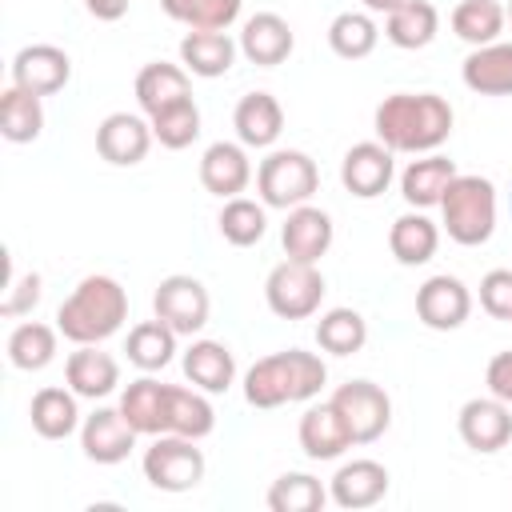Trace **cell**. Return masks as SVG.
Returning a JSON list of instances; mask_svg holds the SVG:
<instances>
[{"instance_id": "obj_3", "label": "cell", "mask_w": 512, "mask_h": 512, "mask_svg": "<svg viewBox=\"0 0 512 512\" xmlns=\"http://www.w3.org/2000/svg\"><path fill=\"white\" fill-rule=\"evenodd\" d=\"M328 380V364L316 352L288 348L260 356L244 372V400L252 408H280V404H300L312 400Z\"/></svg>"}, {"instance_id": "obj_45", "label": "cell", "mask_w": 512, "mask_h": 512, "mask_svg": "<svg viewBox=\"0 0 512 512\" xmlns=\"http://www.w3.org/2000/svg\"><path fill=\"white\" fill-rule=\"evenodd\" d=\"M484 384H488L492 396H500L504 404H512V348H504V352H496V356L488 360Z\"/></svg>"}, {"instance_id": "obj_36", "label": "cell", "mask_w": 512, "mask_h": 512, "mask_svg": "<svg viewBox=\"0 0 512 512\" xmlns=\"http://www.w3.org/2000/svg\"><path fill=\"white\" fill-rule=\"evenodd\" d=\"M504 24H508V12L500 0H460L452 8V32L472 48L500 40Z\"/></svg>"}, {"instance_id": "obj_12", "label": "cell", "mask_w": 512, "mask_h": 512, "mask_svg": "<svg viewBox=\"0 0 512 512\" xmlns=\"http://www.w3.org/2000/svg\"><path fill=\"white\" fill-rule=\"evenodd\" d=\"M468 312H472V292L464 288L460 276L440 272V276H428V280L416 288V316H420V324L432 328V332H452V328H460V324L468 320Z\"/></svg>"}, {"instance_id": "obj_44", "label": "cell", "mask_w": 512, "mask_h": 512, "mask_svg": "<svg viewBox=\"0 0 512 512\" xmlns=\"http://www.w3.org/2000/svg\"><path fill=\"white\" fill-rule=\"evenodd\" d=\"M480 308L492 320H512V268H492L480 280Z\"/></svg>"}, {"instance_id": "obj_6", "label": "cell", "mask_w": 512, "mask_h": 512, "mask_svg": "<svg viewBox=\"0 0 512 512\" xmlns=\"http://www.w3.org/2000/svg\"><path fill=\"white\" fill-rule=\"evenodd\" d=\"M140 468H144V480L152 488H160V492H188V488H196L204 480V452L188 436L160 432L144 448Z\"/></svg>"}, {"instance_id": "obj_23", "label": "cell", "mask_w": 512, "mask_h": 512, "mask_svg": "<svg viewBox=\"0 0 512 512\" xmlns=\"http://www.w3.org/2000/svg\"><path fill=\"white\" fill-rule=\"evenodd\" d=\"M192 72L184 64H164V60H152L136 72V104L144 116H156L180 100H192Z\"/></svg>"}, {"instance_id": "obj_19", "label": "cell", "mask_w": 512, "mask_h": 512, "mask_svg": "<svg viewBox=\"0 0 512 512\" xmlns=\"http://www.w3.org/2000/svg\"><path fill=\"white\" fill-rule=\"evenodd\" d=\"M236 44H240V52H244L248 64L276 68V64H284V60L292 56L296 36H292V28H288L284 16H276V12H256V16L244 20Z\"/></svg>"}, {"instance_id": "obj_34", "label": "cell", "mask_w": 512, "mask_h": 512, "mask_svg": "<svg viewBox=\"0 0 512 512\" xmlns=\"http://www.w3.org/2000/svg\"><path fill=\"white\" fill-rule=\"evenodd\" d=\"M212 428H216V408H212L208 392H200L196 384L192 388L168 384V432L188 436V440H204Z\"/></svg>"}, {"instance_id": "obj_8", "label": "cell", "mask_w": 512, "mask_h": 512, "mask_svg": "<svg viewBox=\"0 0 512 512\" xmlns=\"http://www.w3.org/2000/svg\"><path fill=\"white\" fill-rule=\"evenodd\" d=\"M332 408L340 412L352 444H372L388 432L392 424V400L380 384L372 380H348L332 392Z\"/></svg>"}, {"instance_id": "obj_40", "label": "cell", "mask_w": 512, "mask_h": 512, "mask_svg": "<svg viewBox=\"0 0 512 512\" xmlns=\"http://www.w3.org/2000/svg\"><path fill=\"white\" fill-rule=\"evenodd\" d=\"M264 500L272 512H320L328 500V488L312 472H284L272 480Z\"/></svg>"}, {"instance_id": "obj_15", "label": "cell", "mask_w": 512, "mask_h": 512, "mask_svg": "<svg viewBox=\"0 0 512 512\" xmlns=\"http://www.w3.org/2000/svg\"><path fill=\"white\" fill-rule=\"evenodd\" d=\"M152 140H156L152 136V124L144 116H136V112H112V116H104L96 124V152L108 164H116V168L140 164L148 156Z\"/></svg>"}, {"instance_id": "obj_48", "label": "cell", "mask_w": 512, "mask_h": 512, "mask_svg": "<svg viewBox=\"0 0 512 512\" xmlns=\"http://www.w3.org/2000/svg\"><path fill=\"white\" fill-rule=\"evenodd\" d=\"M504 12H508V24H512V0H508V8H504Z\"/></svg>"}, {"instance_id": "obj_21", "label": "cell", "mask_w": 512, "mask_h": 512, "mask_svg": "<svg viewBox=\"0 0 512 512\" xmlns=\"http://www.w3.org/2000/svg\"><path fill=\"white\" fill-rule=\"evenodd\" d=\"M460 80L476 96H512V40L472 48L460 64Z\"/></svg>"}, {"instance_id": "obj_27", "label": "cell", "mask_w": 512, "mask_h": 512, "mask_svg": "<svg viewBox=\"0 0 512 512\" xmlns=\"http://www.w3.org/2000/svg\"><path fill=\"white\" fill-rule=\"evenodd\" d=\"M388 248L392 256L404 264V268H416V264H428L440 248V224L424 216V208H408L404 216L392 220L388 228Z\"/></svg>"}, {"instance_id": "obj_11", "label": "cell", "mask_w": 512, "mask_h": 512, "mask_svg": "<svg viewBox=\"0 0 512 512\" xmlns=\"http://www.w3.org/2000/svg\"><path fill=\"white\" fill-rule=\"evenodd\" d=\"M396 176V152L384 148L380 140H360L344 152L340 160V184L356 196V200H376L388 192Z\"/></svg>"}, {"instance_id": "obj_7", "label": "cell", "mask_w": 512, "mask_h": 512, "mask_svg": "<svg viewBox=\"0 0 512 512\" xmlns=\"http://www.w3.org/2000/svg\"><path fill=\"white\" fill-rule=\"evenodd\" d=\"M264 300L280 320H308L320 312L324 300V276L316 264L304 260H280L264 280Z\"/></svg>"}, {"instance_id": "obj_24", "label": "cell", "mask_w": 512, "mask_h": 512, "mask_svg": "<svg viewBox=\"0 0 512 512\" xmlns=\"http://www.w3.org/2000/svg\"><path fill=\"white\" fill-rule=\"evenodd\" d=\"M452 176H456V164L448 156L424 152V156L408 160V168L400 172V196L408 208H440Z\"/></svg>"}, {"instance_id": "obj_33", "label": "cell", "mask_w": 512, "mask_h": 512, "mask_svg": "<svg viewBox=\"0 0 512 512\" xmlns=\"http://www.w3.org/2000/svg\"><path fill=\"white\" fill-rule=\"evenodd\" d=\"M44 96L36 92H24L16 84L4 88L0 96V136L8 144H32L40 132H44Z\"/></svg>"}, {"instance_id": "obj_28", "label": "cell", "mask_w": 512, "mask_h": 512, "mask_svg": "<svg viewBox=\"0 0 512 512\" xmlns=\"http://www.w3.org/2000/svg\"><path fill=\"white\" fill-rule=\"evenodd\" d=\"M184 376H188L200 392L220 396V392H228L232 380H236V356H232L228 344H220V340H192V344L184 348Z\"/></svg>"}, {"instance_id": "obj_29", "label": "cell", "mask_w": 512, "mask_h": 512, "mask_svg": "<svg viewBox=\"0 0 512 512\" xmlns=\"http://www.w3.org/2000/svg\"><path fill=\"white\" fill-rule=\"evenodd\" d=\"M120 412L140 436H160L168 432V384L140 376L120 392Z\"/></svg>"}, {"instance_id": "obj_35", "label": "cell", "mask_w": 512, "mask_h": 512, "mask_svg": "<svg viewBox=\"0 0 512 512\" xmlns=\"http://www.w3.org/2000/svg\"><path fill=\"white\" fill-rule=\"evenodd\" d=\"M56 336H60V328L40 324V320L16 324V328L8 332V360H12V368H20V372H40V368H48V364L56 360Z\"/></svg>"}, {"instance_id": "obj_9", "label": "cell", "mask_w": 512, "mask_h": 512, "mask_svg": "<svg viewBox=\"0 0 512 512\" xmlns=\"http://www.w3.org/2000/svg\"><path fill=\"white\" fill-rule=\"evenodd\" d=\"M152 312H156L164 324H172L180 336H196V332L208 324V316H212V296H208V288H204L196 276L176 272V276H164V280L156 284V292H152Z\"/></svg>"}, {"instance_id": "obj_41", "label": "cell", "mask_w": 512, "mask_h": 512, "mask_svg": "<svg viewBox=\"0 0 512 512\" xmlns=\"http://www.w3.org/2000/svg\"><path fill=\"white\" fill-rule=\"evenodd\" d=\"M244 0H160L164 16H172L184 28H212V32H228L240 16Z\"/></svg>"}, {"instance_id": "obj_47", "label": "cell", "mask_w": 512, "mask_h": 512, "mask_svg": "<svg viewBox=\"0 0 512 512\" xmlns=\"http://www.w3.org/2000/svg\"><path fill=\"white\" fill-rule=\"evenodd\" d=\"M360 4H364L368 12H384V16H388V12H392V8H400L404 0H360Z\"/></svg>"}, {"instance_id": "obj_25", "label": "cell", "mask_w": 512, "mask_h": 512, "mask_svg": "<svg viewBox=\"0 0 512 512\" xmlns=\"http://www.w3.org/2000/svg\"><path fill=\"white\" fill-rule=\"evenodd\" d=\"M236 52H240V44L228 32H212V28H192L180 40V64L200 80L228 76L236 64Z\"/></svg>"}, {"instance_id": "obj_37", "label": "cell", "mask_w": 512, "mask_h": 512, "mask_svg": "<svg viewBox=\"0 0 512 512\" xmlns=\"http://www.w3.org/2000/svg\"><path fill=\"white\" fill-rule=\"evenodd\" d=\"M380 44V28L372 20V12H340L332 24H328V48L340 56V60H364L372 56Z\"/></svg>"}, {"instance_id": "obj_13", "label": "cell", "mask_w": 512, "mask_h": 512, "mask_svg": "<svg viewBox=\"0 0 512 512\" xmlns=\"http://www.w3.org/2000/svg\"><path fill=\"white\" fill-rule=\"evenodd\" d=\"M136 428L124 420L120 404L116 408H96L92 416H84L80 424V448L92 464H120L132 456L136 448Z\"/></svg>"}, {"instance_id": "obj_42", "label": "cell", "mask_w": 512, "mask_h": 512, "mask_svg": "<svg viewBox=\"0 0 512 512\" xmlns=\"http://www.w3.org/2000/svg\"><path fill=\"white\" fill-rule=\"evenodd\" d=\"M148 124H152V136L160 148L180 152L200 136V108H196V100H180V104L148 116Z\"/></svg>"}, {"instance_id": "obj_46", "label": "cell", "mask_w": 512, "mask_h": 512, "mask_svg": "<svg viewBox=\"0 0 512 512\" xmlns=\"http://www.w3.org/2000/svg\"><path fill=\"white\" fill-rule=\"evenodd\" d=\"M84 8H88V16H96V20H104V24L128 16V0H84Z\"/></svg>"}, {"instance_id": "obj_5", "label": "cell", "mask_w": 512, "mask_h": 512, "mask_svg": "<svg viewBox=\"0 0 512 512\" xmlns=\"http://www.w3.org/2000/svg\"><path fill=\"white\" fill-rule=\"evenodd\" d=\"M320 188V168L308 152L300 148H276L256 164V192L264 208H300L316 196Z\"/></svg>"}, {"instance_id": "obj_2", "label": "cell", "mask_w": 512, "mask_h": 512, "mask_svg": "<svg viewBox=\"0 0 512 512\" xmlns=\"http://www.w3.org/2000/svg\"><path fill=\"white\" fill-rule=\"evenodd\" d=\"M124 320H128V292L116 276L104 272L84 276L56 308V328L72 344H104L124 328Z\"/></svg>"}, {"instance_id": "obj_39", "label": "cell", "mask_w": 512, "mask_h": 512, "mask_svg": "<svg viewBox=\"0 0 512 512\" xmlns=\"http://www.w3.org/2000/svg\"><path fill=\"white\" fill-rule=\"evenodd\" d=\"M368 340V320L356 308H328L316 320V344L332 356H352Z\"/></svg>"}, {"instance_id": "obj_22", "label": "cell", "mask_w": 512, "mask_h": 512, "mask_svg": "<svg viewBox=\"0 0 512 512\" xmlns=\"http://www.w3.org/2000/svg\"><path fill=\"white\" fill-rule=\"evenodd\" d=\"M232 128L244 148H272L284 132V108L272 92H248L236 100Z\"/></svg>"}, {"instance_id": "obj_43", "label": "cell", "mask_w": 512, "mask_h": 512, "mask_svg": "<svg viewBox=\"0 0 512 512\" xmlns=\"http://www.w3.org/2000/svg\"><path fill=\"white\" fill-rule=\"evenodd\" d=\"M40 272H24L16 276L8 268V288H4V300H0V316L4 320H16V316H28L36 304H40Z\"/></svg>"}, {"instance_id": "obj_30", "label": "cell", "mask_w": 512, "mask_h": 512, "mask_svg": "<svg viewBox=\"0 0 512 512\" xmlns=\"http://www.w3.org/2000/svg\"><path fill=\"white\" fill-rule=\"evenodd\" d=\"M76 392L72 388H56V384H48V388H40L36 396H32V404H28V420H32V428H36V436H44V440H64V436H72L76 428H80V408H76Z\"/></svg>"}, {"instance_id": "obj_20", "label": "cell", "mask_w": 512, "mask_h": 512, "mask_svg": "<svg viewBox=\"0 0 512 512\" xmlns=\"http://www.w3.org/2000/svg\"><path fill=\"white\" fill-rule=\"evenodd\" d=\"M64 380L80 400H104L120 384V364L112 352H100L96 344H76V352L64 360Z\"/></svg>"}, {"instance_id": "obj_16", "label": "cell", "mask_w": 512, "mask_h": 512, "mask_svg": "<svg viewBox=\"0 0 512 512\" xmlns=\"http://www.w3.org/2000/svg\"><path fill=\"white\" fill-rule=\"evenodd\" d=\"M200 184L220 196V200H232L240 196L248 184H252V160H248V148L240 140H216L204 148L200 156Z\"/></svg>"}, {"instance_id": "obj_38", "label": "cell", "mask_w": 512, "mask_h": 512, "mask_svg": "<svg viewBox=\"0 0 512 512\" xmlns=\"http://www.w3.org/2000/svg\"><path fill=\"white\" fill-rule=\"evenodd\" d=\"M216 224H220V236H224L228 244H236V248H252V244H260L264 232H268L264 200L256 204V200H248V196H232V200H224Z\"/></svg>"}, {"instance_id": "obj_32", "label": "cell", "mask_w": 512, "mask_h": 512, "mask_svg": "<svg viewBox=\"0 0 512 512\" xmlns=\"http://www.w3.org/2000/svg\"><path fill=\"white\" fill-rule=\"evenodd\" d=\"M436 32H440V12L428 0H404L400 8H392L384 16V36L396 48H408V52L428 48L436 40Z\"/></svg>"}, {"instance_id": "obj_14", "label": "cell", "mask_w": 512, "mask_h": 512, "mask_svg": "<svg viewBox=\"0 0 512 512\" xmlns=\"http://www.w3.org/2000/svg\"><path fill=\"white\" fill-rule=\"evenodd\" d=\"M72 80V60L56 44H24L12 56V84L36 96H52Z\"/></svg>"}, {"instance_id": "obj_17", "label": "cell", "mask_w": 512, "mask_h": 512, "mask_svg": "<svg viewBox=\"0 0 512 512\" xmlns=\"http://www.w3.org/2000/svg\"><path fill=\"white\" fill-rule=\"evenodd\" d=\"M332 216L316 204H300L288 208V220L280 228V244L288 260H304V264H320V256L332 248Z\"/></svg>"}, {"instance_id": "obj_4", "label": "cell", "mask_w": 512, "mask_h": 512, "mask_svg": "<svg viewBox=\"0 0 512 512\" xmlns=\"http://www.w3.org/2000/svg\"><path fill=\"white\" fill-rule=\"evenodd\" d=\"M440 216L448 240L464 248L488 244L496 232V184L476 172H456L440 200Z\"/></svg>"}, {"instance_id": "obj_26", "label": "cell", "mask_w": 512, "mask_h": 512, "mask_svg": "<svg viewBox=\"0 0 512 512\" xmlns=\"http://www.w3.org/2000/svg\"><path fill=\"white\" fill-rule=\"evenodd\" d=\"M296 436H300V448H304L308 460H336L348 448H356L352 436H348V428H344V420H340V412L332 408V400L328 404H312L300 416Z\"/></svg>"}, {"instance_id": "obj_18", "label": "cell", "mask_w": 512, "mask_h": 512, "mask_svg": "<svg viewBox=\"0 0 512 512\" xmlns=\"http://www.w3.org/2000/svg\"><path fill=\"white\" fill-rule=\"evenodd\" d=\"M388 496V468L380 460H348L336 468V476L328 480V500L340 508H372Z\"/></svg>"}, {"instance_id": "obj_31", "label": "cell", "mask_w": 512, "mask_h": 512, "mask_svg": "<svg viewBox=\"0 0 512 512\" xmlns=\"http://www.w3.org/2000/svg\"><path fill=\"white\" fill-rule=\"evenodd\" d=\"M176 336H180V332H176L172 324H164L160 316H152V320H140V324L128 328L124 352H128V360H132L140 372H160V368H168L172 356H176Z\"/></svg>"}, {"instance_id": "obj_10", "label": "cell", "mask_w": 512, "mask_h": 512, "mask_svg": "<svg viewBox=\"0 0 512 512\" xmlns=\"http://www.w3.org/2000/svg\"><path fill=\"white\" fill-rule=\"evenodd\" d=\"M456 432L472 452L492 456V452L508 448V440H512V404H504L492 392L472 396V400H464V408L456 416Z\"/></svg>"}, {"instance_id": "obj_1", "label": "cell", "mask_w": 512, "mask_h": 512, "mask_svg": "<svg viewBox=\"0 0 512 512\" xmlns=\"http://www.w3.org/2000/svg\"><path fill=\"white\" fill-rule=\"evenodd\" d=\"M452 120H456L452 104L436 92H392L376 104L372 128L384 148L424 156L452 136Z\"/></svg>"}]
</instances>
